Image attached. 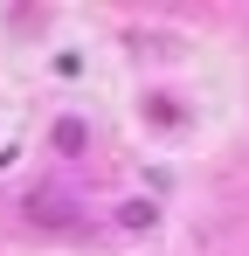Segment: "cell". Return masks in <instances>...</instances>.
Instances as JSON below:
<instances>
[{
  "instance_id": "3957f363",
  "label": "cell",
  "mask_w": 249,
  "mask_h": 256,
  "mask_svg": "<svg viewBox=\"0 0 249 256\" xmlns=\"http://www.w3.org/2000/svg\"><path fill=\"white\" fill-rule=\"evenodd\" d=\"M83 138H90L83 118H56V152H83Z\"/></svg>"
},
{
  "instance_id": "6da1fadb",
  "label": "cell",
  "mask_w": 249,
  "mask_h": 256,
  "mask_svg": "<svg viewBox=\"0 0 249 256\" xmlns=\"http://www.w3.org/2000/svg\"><path fill=\"white\" fill-rule=\"evenodd\" d=\"M28 222H42V228H70V222H76V201L56 194V187H42V194H28Z\"/></svg>"
},
{
  "instance_id": "7a4b0ae2",
  "label": "cell",
  "mask_w": 249,
  "mask_h": 256,
  "mask_svg": "<svg viewBox=\"0 0 249 256\" xmlns=\"http://www.w3.org/2000/svg\"><path fill=\"white\" fill-rule=\"evenodd\" d=\"M152 222H160V201H118V228L138 236V228H152Z\"/></svg>"
}]
</instances>
